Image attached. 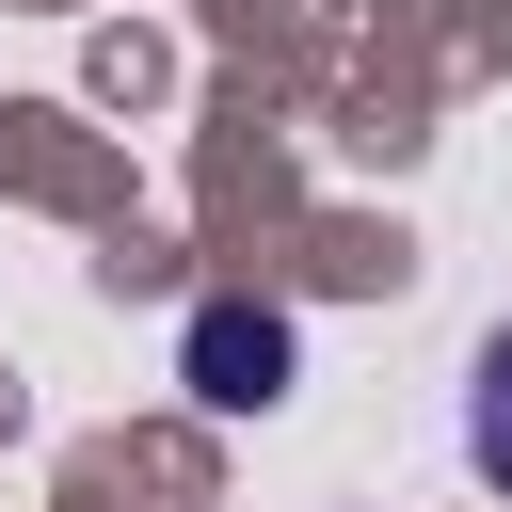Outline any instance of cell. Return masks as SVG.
I'll list each match as a JSON object with an SVG mask.
<instances>
[{
	"mask_svg": "<svg viewBox=\"0 0 512 512\" xmlns=\"http://www.w3.org/2000/svg\"><path fill=\"white\" fill-rule=\"evenodd\" d=\"M192 384H208L224 416L288 400V320H272V304H208V320H192Z\"/></svg>",
	"mask_w": 512,
	"mask_h": 512,
	"instance_id": "6da1fadb",
	"label": "cell"
},
{
	"mask_svg": "<svg viewBox=\"0 0 512 512\" xmlns=\"http://www.w3.org/2000/svg\"><path fill=\"white\" fill-rule=\"evenodd\" d=\"M464 480L480 496H512V320L480 336V368H464Z\"/></svg>",
	"mask_w": 512,
	"mask_h": 512,
	"instance_id": "7a4b0ae2",
	"label": "cell"
}]
</instances>
